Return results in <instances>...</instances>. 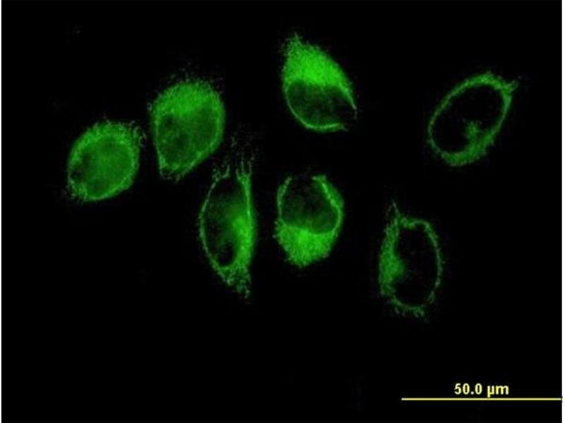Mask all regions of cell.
<instances>
[{
    "label": "cell",
    "mask_w": 565,
    "mask_h": 423,
    "mask_svg": "<svg viewBox=\"0 0 565 423\" xmlns=\"http://www.w3.org/2000/svg\"><path fill=\"white\" fill-rule=\"evenodd\" d=\"M440 262L430 223L403 212L394 202L389 204L379 260L382 290L397 295L429 288L436 282Z\"/></svg>",
    "instance_id": "obj_6"
},
{
    "label": "cell",
    "mask_w": 565,
    "mask_h": 423,
    "mask_svg": "<svg viewBox=\"0 0 565 423\" xmlns=\"http://www.w3.org/2000/svg\"><path fill=\"white\" fill-rule=\"evenodd\" d=\"M257 148L246 131L232 135L217 164L198 216L201 242L213 269L239 294L251 288L256 239L252 177Z\"/></svg>",
    "instance_id": "obj_1"
},
{
    "label": "cell",
    "mask_w": 565,
    "mask_h": 423,
    "mask_svg": "<svg viewBox=\"0 0 565 423\" xmlns=\"http://www.w3.org/2000/svg\"><path fill=\"white\" fill-rule=\"evenodd\" d=\"M150 117L160 173L174 182L218 148L225 128L220 92L203 78L167 87L151 104Z\"/></svg>",
    "instance_id": "obj_2"
},
{
    "label": "cell",
    "mask_w": 565,
    "mask_h": 423,
    "mask_svg": "<svg viewBox=\"0 0 565 423\" xmlns=\"http://www.w3.org/2000/svg\"><path fill=\"white\" fill-rule=\"evenodd\" d=\"M142 133L133 123L106 121L88 128L75 142L67 184L76 199L92 202L129 188L137 173Z\"/></svg>",
    "instance_id": "obj_5"
},
{
    "label": "cell",
    "mask_w": 565,
    "mask_h": 423,
    "mask_svg": "<svg viewBox=\"0 0 565 423\" xmlns=\"http://www.w3.org/2000/svg\"><path fill=\"white\" fill-rule=\"evenodd\" d=\"M281 80L290 111L307 128L343 130L357 121L358 108L343 70L321 48L296 32L285 42Z\"/></svg>",
    "instance_id": "obj_3"
},
{
    "label": "cell",
    "mask_w": 565,
    "mask_h": 423,
    "mask_svg": "<svg viewBox=\"0 0 565 423\" xmlns=\"http://www.w3.org/2000/svg\"><path fill=\"white\" fill-rule=\"evenodd\" d=\"M275 238L287 259L303 267L326 257L339 235L344 201L323 174L297 173L279 186Z\"/></svg>",
    "instance_id": "obj_4"
}]
</instances>
